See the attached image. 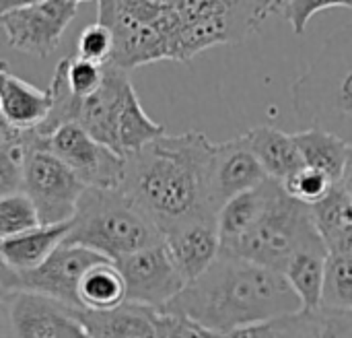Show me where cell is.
I'll use <instances>...</instances> for the list:
<instances>
[{"label": "cell", "mask_w": 352, "mask_h": 338, "mask_svg": "<svg viewBox=\"0 0 352 338\" xmlns=\"http://www.w3.org/2000/svg\"><path fill=\"white\" fill-rule=\"evenodd\" d=\"M311 211L326 246L338 233L352 227V196L340 182H334L328 194L311 204Z\"/></svg>", "instance_id": "obj_24"}, {"label": "cell", "mask_w": 352, "mask_h": 338, "mask_svg": "<svg viewBox=\"0 0 352 338\" xmlns=\"http://www.w3.org/2000/svg\"><path fill=\"white\" fill-rule=\"evenodd\" d=\"M328 256V246L301 248L289 258V262L283 268L291 287L299 295L303 310H314L322 306Z\"/></svg>", "instance_id": "obj_20"}, {"label": "cell", "mask_w": 352, "mask_h": 338, "mask_svg": "<svg viewBox=\"0 0 352 338\" xmlns=\"http://www.w3.org/2000/svg\"><path fill=\"white\" fill-rule=\"evenodd\" d=\"M309 246H326L311 204L291 196L280 180L268 178L266 198L248 231L227 246L225 254L241 256L283 273L289 258Z\"/></svg>", "instance_id": "obj_6"}, {"label": "cell", "mask_w": 352, "mask_h": 338, "mask_svg": "<svg viewBox=\"0 0 352 338\" xmlns=\"http://www.w3.org/2000/svg\"><path fill=\"white\" fill-rule=\"evenodd\" d=\"M340 184L349 190V194L352 196V142L349 145V157H346V165H344V171H342Z\"/></svg>", "instance_id": "obj_33"}, {"label": "cell", "mask_w": 352, "mask_h": 338, "mask_svg": "<svg viewBox=\"0 0 352 338\" xmlns=\"http://www.w3.org/2000/svg\"><path fill=\"white\" fill-rule=\"evenodd\" d=\"M283 184H285V188H287V192L291 196H295V198H299V200H303L307 204H314V202H318L320 198H324L328 194L334 180L330 176H326L324 171L305 165L299 171H295L293 176H289Z\"/></svg>", "instance_id": "obj_28"}, {"label": "cell", "mask_w": 352, "mask_h": 338, "mask_svg": "<svg viewBox=\"0 0 352 338\" xmlns=\"http://www.w3.org/2000/svg\"><path fill=\"white\" fill-rule=\"evenodd\" d=\"M113 50H116V37L109 25L97 21L89 27H85L78 35L76 43V54L93 60L97 64H107L113 60Z\"/></svg>", "instance_id": "obj_27"}, {"label": "cell", "mask_w": 352, "mask_h": 338, "mask_svg": "<svg viewBox=\"0 0 352 338\" xmlns=\"http://www.w3.org/2000/svg\"><path fill=\"white\" fill-rule=\"evenodd\" d=\"M4 337L76 338L87 337L82 308L68 306L43 293L14 289L0 291Z\"/></svg>", "instance_id": "obj_9"}, {"label": "cell", "mask_w": 352, "mask_h": 338, "mask_svg": "<svg viewBox=\"0 0 352 338\" xmlns=\"http://www.w3.org/2000/svg\"><path fill=\"white\" fill-rule=\"evenodd\" d=\"M301 308L285 273L225 252L163 306L202 326L210 337H239Z\"/></svg>", "instance_id": "obj_2"}, {"label": "cell", "mask_w": 352, "mask_h": 338, "mask_svg": "<svg viewBox=\"0 0 352 338\" xmlns=\"http://www.w3.org/2000/svg\"><path fill=\"white\" fill-rule=\"evenodd\" d=\"M297 118L352 142V25L332 33L293 83Z\"/></svg>", "instance_id": "obj_5"}, {"label": "cell", "mask_w": 352, "mask_h": 338, "mask_svg": "<svg viewBox=\"0 0 352 338\" xmlns=\"http://www.w3.org/2000/svg\"><path fill=\"white\" fill-rule=\"evenodd\" d=\"M270 176L256 151L252 149L248 132L225 142L214 145L212 159V200L221 211L233 196L256 188Z\"/></svg>", "instance_id": "obj_14"}, {"label": "cell", "mask_w": 352, "mask_h": 338, "mask_svg": "<svg viewBox=\"0 0 352 338\" xmlns=\"http://www.w3.org/2000/svg\"><path fill=\"white\" fill-rule=\"evenodd\" d=\"M76 10L78 2L45 0L33 6L0 12V23L12 50L45 58L58 47L64 31L76 17Z\"/></svg>", "instance_id": "obj_12"}, {"label": "cell", "mask_w": 352, "mask_h": 338, "mask_svg": "<svg viewBox=\"0 0 352 338\" xmlns=\"http://www.w3.org/2000/svg\"><path fill=\"white\" fill-rule=\"evenodd\" d=\"M105 74V64H97L93 60H87L82 56L68 58V85L78 97H89L95 93Z\"/></svg>", "instance_id": "obj_29"}, {"label": "cell", "mask_w": 352, "mask_h": 338, "mask_svg": "<svg viewBox=\"0 0 352 338\" xmlns=\"http://www.w3.org/2000/svg\"><path fill=\"white\" fill-rule=\"evenodd\" d=\"M239 337H352V310L318 306L252 326Z\"/></svg>", "instance_id": "obj_16"}, {"label": "cell", "mask_w": 352, "mask_h": 338, "mask_svg": "<svg viewBox=\"0 0 352 338\" xmlns=\"http://www.w3.org/2000/svg\"><path fill=\"white\" fill-rule=\"evenodd\" d=\"M87 184L47 147L29 149L23 192L35 202L41 223H64L74 217Z\"/></svg>", "instance_id": "obj_10"}, {"label": "cell", "mask_w": 352, "mask_h": 338, "mask_svg": "<svg viewBox=\"0 0 352 338\" xmlns=\"http://www.w3.org/2000/svg\"><path fill=\"white\" fill-rule=\"evenodd\" d=\"M128 68L107 62L101 87L82 97L78 122L103 145L128 157L165 134V128L142 109Z\"/></svg>", "instance_id": "obj_7"}, {"label": "cell", "mask_w": 352, "mask_h": 338, "mask_svg": "<svg viewBox=\"0 0 352 338\" xmlns=\"http://www.w3.org/2000/svg\"><path fill=\"white\" fill-rule=\"evenodd\" d=\"M78 299L82 310H111L128 299L126 281L113 260L93 264L80 279Z\"/></svg>", "instance_id": "obj_22"}, {"label": "cell", "mask_w": 352, "mask_h": 338, "mask_svg": "<svg viewBox=\"0 0 352 338\" xmlns=\"http://www.w3.org/2000/svg\"><path fill=\"white\" fill-rule=\"evenodd\" d=\"M324 306L352 310V258L344 254L328 256L324 281Z\"/></svg>", "instance_id": "obj_26"}, {"label": "cell", "mask_w": 352, "mask_h": 338, "mask_svg": "<svg viewBox=\"0 0 352 338\" xmlns=\"http://www.w3.org/2000/svg\"><path fill=\"white\" fill-rule=\"evenodd\" d=\"M54 103L52 89L47 87L37 89L35 85L19 78L8 70L6 64H2L0 70V116L2 122L21 128L31 130L37 128L50 114Z\"/></svg>", "instance_id": "obj_17"}, {"label": "cell", "mask_w": 352, "mask_h": 338, "mask_svg": "<svg viewBox=\"0 0 352 338\" xmlns=\"http://www.w3.org/2000/svg\"><path fill=\"white\" fill-rule=\"evenodd\" d=\"M70 221L66 242L93 248L109 260L163 242L157 223L122 186H87Z\"/></svg>", "instance_id": "obj_4"}, {"label": "cell", "mask_w": 352, "mask_h": 338, "mask_svg": "<svg viewBox=\"0 0 352 338\" xmlns=\"http://www.w3.org/2000/svg\"><path fill=\"white\" fill-rule=\"evenodd\" d=\"M101 260H109V258L93 248L64 242L35 268L14 271L2 264L0 291L25 289V291L50 295L74 308H82L78 299L80 279L93 264Z\"/></svg>", "instance_id": "obj_8"}, {"label": "cell", "mask_w": 352, "mask_h": 338, "mask_svg": "<svg viewBox=\"0 0 352 338\" xmlns=\"http://www.w3.org/2000/svg\"><path fill=\"white\" fill-rule=\"evenodd\" d=\"M252 149L266 167L268 176L285 182L289 176L305 167V159L293 134H287L274 126H256L248 132Z\"/></svg>", "instance_id": "obj_19"}, {"label": "cell", "mask_w": 352, "mask_h": 338, "mask_svg": "<svg viewBox=\"0 0 352 338\" xmlns=\"http://www.w3.org/2000/svg\"><path fill=\"white\" fill-rule=\"evenodd\" d=\"M293 136L301 149L305 165L324 171L334 182H340L351 142H346L344 138H340L334 132H328V130L316 128V126H307L305 130L295 132Z\"/></svg>", "instance_id": "obj_21"}, {"label": "cell", "mask_w": 352, "mask_h": 338, "mask_svg": "<svg viewBox=\"0 0 352 338\" xmlns=\"http://www.w3.org/2000/svg\"><path fill=\"white\" fill-rule=\"evenodd\" d=\"M163 240L188 281L202 275L221 254L219 215L184 221L163 233Z\"/></svg>", "instance_id": "obj_15"}, {"label": "cell", "mask_w": 352, "mask_h": 338, "mask_svg": "<svg viewBox=\"0 0 352 338\" xmlns=\"http://www.w3.org/2000/svg\"><path fill=\"white\" fill-rule=\"evenodd\" d=\"M124 275L128 299L163 308L186 285L188 279L175 264L165 240L113 260Z\"/></svg>", "instance_id": "obj_13"}, {"label": "cell", "mask_w": 352, "mask_h": 338, "mask_svg": "<svg viewBox=\"0 0 352 338\" xmlns=\"http://www.w3.org/2000/svg\"><path fill=\"white\" fill-rule=\"evenodd\" d=\"M72 221L64 223H41L35 229H29L19 235L2 237L0 258L2 264L14 271H29L39 266L60 244L66 242Z\"/></svg>", "instance_id": "obj_18"}, {"label": "cell", "mask_w": 352, "mask_h": 338, "mask_svg": "<svg viewBox=\"0 0 352 338\" xmlns=\"http://www.w3.org/2000/svg\"><path fill=\"white\" fill-rule=\"evenodd\" d=\"M39 2H45V0H0V12L14 10V8H25V6H33V4H39Z\"/></svg>", "instance_id": "obj_32"}, {"label": "cell", "mask_w": 352, "mask_h": 338, "mask_svg": "<svg viewBox=\"0 0 352 338\" xmlns=\"http://www.w3.org/2000/svg\"><path fill=\"white\" fill-rule=\"evenodd\" d=\"M328 250L332 254H344L352 258V227L344 229L342 233H338L334 240L328 242Z\"/></svg>", "instance_id": "obj_31"}, {"label": "cell", "mask_w": 352, "mask_h": 338, "mask_svg": "<svg viewBox=\"0 0 352 338\" xmlns=\"http://www.w3.org/2000/svg\"><path fill=\"white\" fill-rule=\"evenodd\" d=\"M41 225L35 202L27 192L16 190L0 196V235L10 237Z\"/></svg>", "instance_id": "obj_25"}, {"label": "cell", "mask_w": 352, "mask_h": 338, "mask_svg": "<svg viewBox=\"0 0 352 338\" xmlns=\"http://www.w3.org/2000/svg\"><path fill=\"white\" fill-rule=\"evenodd\" d=\"M27 155L29 142L25 130L0 122V194L23 190Z\"/></svg>", "instance_id": "obj_23"}, {"label": "cell", "mask_w": 352, "mask_h": 338, "mask_svg": "<svg viewBox=\"0 0 352 338\" xmlns=\"http://www.w3.org/2000/svg\"><path fill=\"white\" fill-rule=\"evenodd\" d=\"M285 0H99L97 21L111 27L116 64L134 70L159 60L190 62L241 43Z\"/></svg>", "instance_id": "obj_1"}, {"label": "cell", "mask_w": 352, "mask_h": 338, "mask_svg": "<svg viewBox=\"0 0 352 338\" xmlns=\"http://www.w3.org/2000/svg\"><path fill=\"white\" fill-rule=\"evenodd\" d=\"M45 145L87 186H122L126 173V157L97 140L80 122L62 124L47 136Z\"/></svg>", "instance_id": "obj_11"}, {"label": "cell", "mask_w": 352, "mask_h": 338, "mask_svg": "<svg viewBox=\"0 0 352 338\" xmlns=\"http://www.w3.org/2000/svg\"><path fill=\"white\" fill-rule=\"evenodd\" d=\"M214 142L204 132L161 134L126 157L122 188L144 209L161 233L204 215L212 200Z\"/></svg>", "instance_id": "obj_3"}, {"label": "cell", "mask_w": 352, "mask_h": 338, "mask_svg": "<svg viewBox=\"0 0 352 338\" xmlns=\"http://www.w3.org/2000/svg\"><path fill=\"white\" fill-rule=\"evenodd\" d=\"M352 8V0H285L283 4V17L291 23V29L295 35H303L307 29L309 19L324 10V8Z\"/></svg>", "instance_id": "obj_30"}, {"label": "cell", "mask_w": 352, "mask_h": 338, "mask_svg": "<svg viewBox=\"0 0 352 338\" xmlns=\"http://www.w3.org/2000/svg\"><path fill=\"white\" fill-rule=\"evenodd\" d=\"M72 2H89V0H72Z\"/></svg>", "instance_id": "obj_34"}]
</instances>
